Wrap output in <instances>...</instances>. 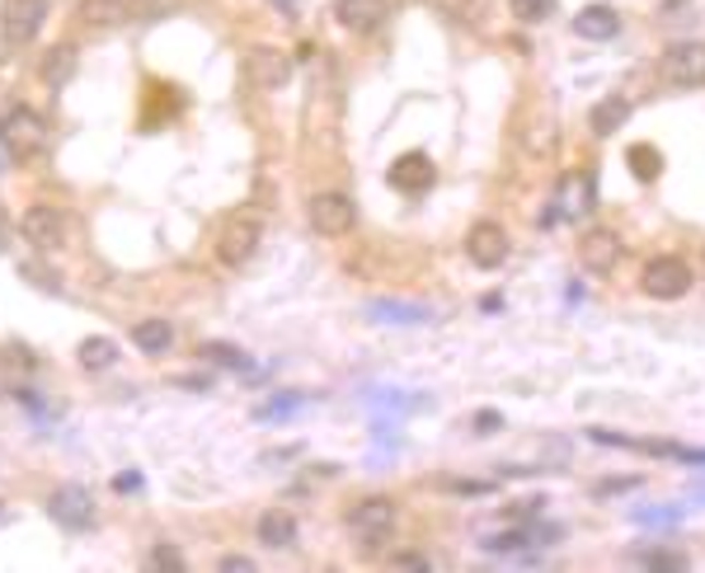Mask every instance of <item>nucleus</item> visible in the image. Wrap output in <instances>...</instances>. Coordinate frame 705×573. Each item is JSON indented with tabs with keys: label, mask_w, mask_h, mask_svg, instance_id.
<instances>
[{
	"label": "nucleus",
	"mask_w": 705,
	"mask_h": 573,
	"mask_svg": "<svg viewBox=\"0 0 705 573\" xmlns=\"http://www.w3.org/2000/svg\"><path fill=\"white\" fill-rule=\"evenodd\" d=\"M349 531L357 536V546H363V550H381V540H390V531H396V499L372 493V499L353 503Z\"/></svg>",
	"instance_id": "nucleus-1"
},
{
	"label": "nucleus",
	"mask_w": 705,
	"mask_h": 573,
	"mask_svg": "<svg viewBox=\"0 0 705 573\" xmlns=\"http://www.w3.org/2000/svg\"><path fill=\"white\" fill-rule=\"evenodd\" d=\"M639 286H645V296H654V301H682L692 292V264L678 259V254H658V259L645 264Z\"/></svg>",
	"instance_id": "nucleus-2"
},
{
	"label": "nucleus",
	"mask_w": 705,
	"mask_h": 573,
	"mask_svg": "<svg viewBox=\"0 0 705 573\" xmlns=\"http://www.w3.org/2000/svg\"><path fill=\"white\" fill-rule=\"evenodd\" d=\"M658 71H663V81L678 85V90L705 85V43H696V38L672 43L663 52V61H658Z\"/></svg>",
	"instance_id": "nucleus-3"
},
{
	"label": "nucleus",
	"mask_w": 705,
	"mask_h": 573,
	"mask_svg": "<svg viewBox=\"0 0 705 573\" xmlns=\"http://www.w3.org/2000/svg\"><path fill=\"white\" fill-rule=\"evenodd\" d=\"M259 241H263V226L255 217H231L222 226V235H216V259H222L226 268H240V264L255 259Z\"/></svg>",
	"instance_id": "nucleus-4"
},
{
	"label": "nucleus",
	"mask_w": 705,
	"mask_h": 573,
	"mask_svg": "<svg viewBox=\"0 0 705 573\" xmlns=\"http://www.w3.org/2000/svg\"><path fill=\"white\" fill-rule=\"evenodd\" d=\"M508 254H513V241L498 221H475V226L466 231V259L475 268H504Z\"/></svg>",
	"instance_id": "nucleus-5"
},
{
	"label": "nucleus",
	"mask_w": 705,
	"mask_h": 573,
	"mask_svg": "<svg viewBox=\"0 0 705 573\" xmlns=\"http://www.w3.org/2000/svg\"><path fill=\"white\" fill-rule=\"evenodd\" d=\"M306 217H310V226H316L320 235H349L353 231V221H357V207H353V198L349 194H316L310 198V207H306Z\"/></svg>",
	"instance_id": "nucleus-6"
},
{
	"label": "nucleus",
	"mask_w": 705,
	"mask_h": 573,
	"mask_svg": "<svg viewBox=\"0 0 705 573\" xmlns=\"http://www.w3.org/2000/svg\"><path fill=\"white\" fill-rule=\"evenodd\" d=\"M47 513H52V522H57V527H67V531L94 527V499H90V489H81V484L52 489V499H47Z\"/></svg>",
	"instance_id": "nucleus-7"
},
{
	"label": "nucleus",
	"mask_w": 705,
	"mask_h": 573,
	"mask_svg": "<svg viewBox=\"0 0 705 573\" xmlns=\"http://www.w3.org/2000/svg\"><path fill=\"white\" fill-rule=\"evenodd\" d=\"M0 141L14 151V155H34V151H43V141H47V127H43V118L34 114V108H10L5 118H0Z\"/></svg>",
	"instance_id": "nucleus-8"
},
{
	"label": "nucleus",
	"mask_w": 705,
	"mask_h": 573,
	"mask_svg": "<svg viewBox=\"0 0 705 573\" xmlns=\"http://www.w3.org/2000/svg\"><path fill=\"white\" fill-rule=\"evenodd\" d=\"M245 81L255 90H282L292 81V57L278 52V47H255L245 57Z\"/></svg>",
	"instance_id": "nucleus-9"
},
{
	"label": "nucleus",
	"mask_w": 705,
	"mask_h": 573,
	"mask_svg": "<svg viewBox=\"0 0 705 573\" xmlns=\"http://www.w3.org/2000/svg\"><path fill=\"white\" fill-rule=\"evenodd\" d=\"M578 264H584L592 278L616 273V264H621V241H616V231L592 226V231L584 235V241H578Z\"/></svg>",
	"instance_id": "nucleus-10"
},
{
	"label": "nucleus",
	"mask_w": 705,
	"mask_h": 573,
	"mask_svg": "<svg viewBox=\"0 0 705 573\" xmlns=\"http://www.w3.org/2000/svg\"><path fill=\"white\" fill-rule=\"evenodd\" d=\"M43 24H47V0H5V10H0V28H5L10 43H34Z\"/></svg>",
	"instance_id": "nucleus-11"
},
{
	"label": "nucleus",
	"mask_w": 705,
	"mask_h": 573,
	"mask_svg": "<svg viewBox=\"0 0 705 573\" xmlns=\"http://www.w3.org/2000/svg\"><path fill=\"white\" fill-rule=\"evenodd\" d=\"M20 235L34 249H57L61 241H67V221H61L57 207L38 202V207H28V212L20 217Z\"/></svg>",
	"instance_id": "nucleus-12"
},
{
	"label": "nucleus",
	"mask_w": 705,
	"mask_h": 573,
	"mask_svg": "<svg viewBox=\"0 0 705 573\" xmlns=\"http://www.w3.org/2000/svg\"><path fill=\"white\" fill-rule=\"evenodd\" d=\"M386 179H390V188H396V194H410L414 198V194H428L433 179H437V169H433V161L423 151H404L400 161L390 165Z\"/></svg>",
	"instance_id": "nucleus-13"
},
{
	"label": "nucleus",
	"mask_w": 705,
	"mask_h": 573,
	"mask_svg": "<svg viewBox=\"0 0 705 573\" xmlns=\"http://www.w3.org/2000/svg\"><path fill=\"white\" fill-rule=\"evenodd\" d=\"M592 207V179L588 174H564L555 184V207H551V221H578Z\"/></svg>",
	"instance_id": "nucleus-14"
},
{
	"label": "nucleus",
	"mask_w": 705,
	"mask_h": 573,
	"mask_svg": "<svg viewBox=\"0 0 705 573\" xmlns=\"http://www.w3.org/2000/svg\"><path fill=\"white\" fill-rule=\"evenodd\" d=\"M334 14H339L343 28H353V34H372V28L386 24L390 0H339Z\"/></svg>",
	"instance_id": "nucleus-15"
},
{
	"label": "nucleus",
	"mask_w": 705,
	"mask_h": 573,
	"mask_svg": "<svg viewBox=\"0 0 705 573\" xmlns=\"http://www.w3.org/2000/svg\"><path fill=\"white\" fill-rule=\"evenodd\" d=\"M574 34L588 38V43H607V38L621 34V14L611 5H584L574 14Z\"/></svg>",
	"instance_id": "nucleus-16"
},
{
	"label": "nucleus",
	"mask_w": 705,
	"mask_h": 573,
	"mask_svg": "<svg viewBox=\"0 0 705 573\" xmlns=\"http://www.w3.org/2000/svg\"><path fill=\"white\" fill-rule=\"evenodd\" d=\"M75 67H81L75 47L71 43H57V47H47V57L38 61V75H43L47 90H67L75 81Z\"/></svg>",
	"instance_id": "nucleus-17"
},
{
	"label": "nucleus",
	"mask_w": 705,
	"mask_h": 573,
	"mask_svg": "<svg viewBox=\"0 0 705 573\" xmlns=\"http://www.w3.org/2000/svg\"><path fill=\"white\" fill-rule=\"evenodd\" d=\"M132 343H137V353H146V358H165L169 343H175V329H169V320H161V315H151V320L132 325Z\"/></svg>",
	"instance_id": "nucleus-18"
},
{
	"label": "nucleus",
	"mask_w": 705,
	"mask_h": 573,
	"mask_svg": "<svg viewBox=\"0 0 705 573\" xmlns=\"http://www.w3.org/2000/svg\"><path fill=\"white\" fill-rule=\"evenodd\" d=\"M259 540L269 550H292L296 546V517L292 513H282V507H269V513L259 517Z\"/></svg>",
	"instance_id": "nucleus-19"
},
{
	"label": "nucleus",
	"mask_w": 705,
	"mask_h": 573,
	"mask_svg": "<svg viewBox=\"0 0 705 573\" xmlns=\"http://www.w3.org/2000/svg\"><path fill=\"white\" fill-rule=\"evenodd\" d=\"M625 118H631V100H621V94H607V100L592 104L588 127H592V137H611L616 127H625Z\"/></svg>",
	"instance_id": "nucleus-20"
},
{
	"label": "nucleus",
	"mask_w": 705,
	"mask_h": 573,
	"mask_svg": "<svg viewBox=\"0 0 705 573\" xmlns=\"http://www.w3.org/2000/svg\"><path fill=\"white\" fill-rule=\"evenodd\" d=\"M75 14H81L90 28H114V24L128 20L132 10H128V0H81V10Z\"/></svg>",
	"instance_id": "nucleus-21"
},
{
	"label": "nucleus",
	"mask_w": 705,
	"mask_h": 573,
	"mask_svg": "<svg viewBox=\"0 0 705 573\" xmlns=\"http://www.w3.org/2000/svg\"><path fill=\"white\" fill-rule=\"evenodd\" d=\"M118 362V343L104 339V334H94V339L81 343V367L85 372H108Z\"/></svg>",
	"instance_id": "nucleus-22"
},
{
	"label": "nucleus",
	"mask_w": 705,
	"mask_h": 573,
	"mask_svg": "<svg viewBox=\"0 0 705 573\" xmlns=\"http://www.w3.org/2000/svg\"><path fill=\"white\" fill-rule=\"evenodd\" d=\"M625 161H631V174H635V179H645V184L658 179V169H663V155H658L654 147H645V141L625 151Z\"/></svg>",
	"instance_id": "nucleus-23"
},
{
	"label": "nucleus",
	"mask_w": 705,
	"mask_h": 573,
	"mask_svg": "<svg viewBox=\"0 0 705 573\" xmlns=\"http://www.w3.org/2000/svg\"><path fill=\"white\" fill-rule=\"evenodd\" d=\"M508 10H513L522 24H545V20L555 14V0H508Z\"/></svg>",
	"instance_id": "nucleus-24"
},
{
	"label": "nucleus",
	"mask_w": 705,
	"mask_h": 573,
	"mask_svg": "<svg viewBox=\"0 0 705 573\" xmlns=\"http://www.w3.org/2000/svg\"><path fill=\"white\" fill-rule=\"evenodd\" d=\"M372 315H376V320H428V306H400V301H396V306H390V301H376V306H372Z\"/></svg>",
	"instance_id": "nucleus-25"
},
{
	"label": "nucleus",
	"mask_w": 705,
	"mask_h": 573,
	"mask_svg": "<svg viewBox=\"0 0 705 573\" xmlns=\"http://www.w3.org/2000/svg\"><path fill=\"white\" fill-rule=\"evenodd\" d=\"M198 353L208 362H216V367H245V353L240 348H231V343H202Z\"/></svg>",
	"instance_id": "nucleus-26"
},
{
	"label": "nucleus",
	"mask_w": 705,
	"mask_h": 573,
	"mask_svg": "<svg viewBox=\"0 0 705 573\" xmlns=\"http://www.w3.org/2000/svg\"><path fill=\"white\" fill-rule=\"evenodd\" d=\"M184 0H128V10L141 14V20H155V14H175Z\"/></svg>",
	"instance_id": "nucleus-27"
},
{
	"label": "nucleus",
	"mask_w": 705,
	"mask_h": 573,
	"mask_svg": "<svg viewBox=\"0 0 705 573\" xmlns=\"http://www.w3.org/2000/svg\"><path fill=\"white\" fill-rule=\"evenodd\" d=\"M645 569H686V554H672V550H645L639 554Z\"/></svg>",
	"instance_id": "nucleus-28"
},
{
	"label": "nucleus",
	"mask_w": 705,
	"mask_h": 573,
	"mask_svg": "<svg viewBox=\"0 0 705 573\" xmlns=\"http://www.w3.org/2000/svg\"><path fill=\"white\" fill-rule=\"evenodd\" d=\"M151 564H155V569H184V554L169 550V546H155V550H151Z\"/></svg>",
	"instance_id": "nucleus-29"
},
{
	"label": "nucleus",
	"mask_w": 705,
	"mask_h": 573,
	"mask_svg": "<svg viewBox=\"0 0 705 573\" xmlns=\"http://www.w3.org/2000/svg\"><path fill=\"white\" fill-rule=\"evenodd\" d=\"M470 423H475V433H480V437H490V433H498V428H504V419H498L494 409H480Z\"/></svg>",
	"instance_id": "nucleus-30"
},
{
	"label": "nucleus",
	"mask_w": 705,
	"mask_h": 573,
	"mask_svg": "<svg viewBox=\"0 0 705 573\" xmlns=\"http://www.w3.org/2000/svg\"><path fill=\"white\" fill-rule=\"evenodd\" d=\"M390 569H433L428 554H390Z\"/></svg>",
	"instance_id": "nucleus-31"
},
{
	"label": "nucleus",
	"mask_w": 705,
	"mask_h": 573,
	"mask_svg": "<svg viewBox=\"0 0 705 573\" xmlns=\"http://www.w3.org/2000/svg\"><path fill=\"white\" fill-rule=\"evenodd\" d=\"M10 241H14V221H10V207L0 202V249H10Z\"/></svg>",
	"instance_id": "nucleus-32"
},
{
	"label": "nucleus",
	"mask_w": 705,
	"mask_h": 573,
	"mask_svg": "<svg viewBox=\"0 0 705 573\" xmlns=\"http://www.w3.org/2000/svg\"><path fill=\"white\" fill-rule=\"evenodd\" d=\"M222 569L226 573H249V569H255V560H249V554H226Z\"/></svg>",
	"instance_id": "nucleus-33"
},
{
	"label": "nucleus",
	"mask_w": 705,
	"mask_h": 573,
	"mask_svg": "<svg viewBox=\"0 0 705 573\" xmlns=\"http://www.w3.org/2000/svg\"><path fill=\"white\" fill-rule=\"evenodd\" d=\"M639 480H602L598 484V493H602V499H607V493H625V489H635Z\"/></svg>",
	"instance_id": "nucleus-34"
},
{
	"label": "nucleus",
	"mask_w": 705,
	"mask_h": 573,
	"mask_svg": "<svg viewBox=\"0 0 705 573\" xmlns=\"http://www.w3.org/2000/svg\"><path fill=\"white\" fill-rule=\"evenodd\" d=\"M0 522H5V507H0Z\"/></svg>",
	"instance_id": "nucleus-35"
}]
</instances>
